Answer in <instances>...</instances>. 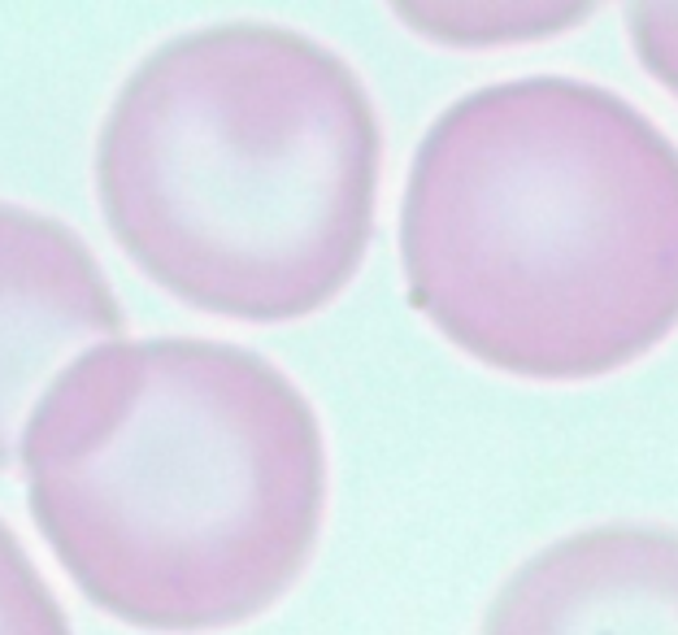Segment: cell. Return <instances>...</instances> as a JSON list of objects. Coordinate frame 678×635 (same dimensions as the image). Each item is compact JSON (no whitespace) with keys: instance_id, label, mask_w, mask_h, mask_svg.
Here are the masks:
<instances>
[{"instance_id":"cell-2","label":"cell","mask_w":678,"mask_h":635,"mask_svg":"<svg viewBox=\"0 0 678 635\" xmlns=\"http://www.w3.org/2000/svg\"><path fill=\"white\" fill-rule=\"evenodd\" d=\"M400 261L452 344L522 379H596L678 327V148L609 88L531 75L418 144Z\"/></svg>"},{"instance_id":"cell-3","label":"cell","mask_w":678,"mask_h":635,"mask_svg":"<svg viewBox=\"0 0 678 635\" xmlns=\"http://www.w3.org/2000/svg\"><path fill=\"white\" fill-rule=\"evenodd\" d=\"M383 131L314 35L223 22L166 39L97 139L113 240L174 301L235 322L331 305L374 236Z\"/></svg>"},{"instance_id":"cell-5","label":"cell","mask_w":678,"mask_h":635,"mask_svg":"<svg viewBox=\"0 0 678 635\" xmlns=\"http://www.w3.org/2000/svg\"><path fill=\"white\" fill-rule=\"evenodd\" d=\"M483 635H678V531L609 522L522 562Z\"/></svg>"},{"instance_id":"cell-7","label":"cell","mask_w":678,"mask_h":635,"mask_svg":"<svg viewBox=\"0 0 678 635\" xmlns=\"http://www.w3.org/2000/svg\"><path fill=\"white\" fill-rule=\"evenodd\" d=\"M0 635H75L26 544L0 522Z\"/></svg>"},{"instance_id":"cell-1","label":"cell","mask_w":678,"mask_h":635,"mask_svg":"<svg viewBox=\"0 0 678 635\" xmlns=\"http://www.w3.org/2000/svg\"><path fill=\"white\" fill-rule=\"evenodd\" d=\"M26 509L75 588L161 635L239 627L309 566L327 513L314 405L252 349L97 344L35 405Z\"/></svg>"},{"instance_id":"cell-4","label":"cell","mask_w":678,"mask_h":635,"mask_svg":"<svg viewBox=\"0 0 678 635\" xmlns=\"http://www.w3.org/2000/svg\"><path fill=\"white\" fill-rule=\"evenodd\" d=\"M122 331V301L83 236L0 201V466L18 462L26 422L57 375Z\"/></svg>"},{"instance_id":"cell-6","label":"cell","mask_w":678,"mask_h":635,"mask_svg":"<svg viewBox=\"0 0 678 635\" xmlns=\"http://www.w3.org/2000/svg\"><path fill=\"white\" fill-rule=\"evenodd\" d=\"M414 31L456 44V48H496V44H522L562 35L574 22H583L587 4L565 0H418L396 9Z\"/></svg>"},{"instance_id":"cell-8","label":"cell","mask_w":678,"mask_h":635,"mask_svg":"<svg viewBox=\"0 0 678 635\" xmlns=\"http://www.w3.org/2000/svg\"><path fill=\"white\" fill-rule=\"evenodd\" d=\"M644 70L678 97V0H644L626 13Z\"/></svg>"}]
</instances>
